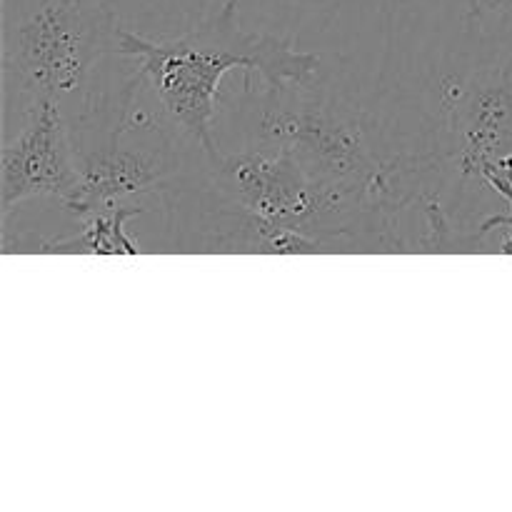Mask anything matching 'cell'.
<instances>
[{
	"label": "cell",
	"mask_w": 512,
	"mask_h": 512,
	"mask_svg": "<svg viewBox=\"0 0 512 512\" xmlns=\"http://www.w3.org/2000/svg\"><path fill=\"white\" fill-rule=\"evenodd\" d=\"M238 0H225L215 15L175 38H145L133 30L118 33V53L138 63L140 83L148 85L160 108L205 153L213 165L223 160L213 120L220 80L228 70L263 75L265 90L303 88L320 83V60L300 53L285 40L248 33L235 20Z\"/></svg>",
	"instance_id": "6da1fadb"
},
{
	"label": "cell",
	"mask_w": 512,
	"mask_h": 512,
	"mask_svg": "<svg viewBox=\"0 0 512 512\" xmlns=\"http://www.w3.org/2000/svg\"><path fill=\"white\" fill-rule=\"evenodd\" d=\"M453 110L463 178L480 180L488 168L512 160V55L463 83Z\"/></svg>",
	"instance_id": "8992f818"
},
{
	"label": "cell",
	"mask_w": 512,
	"mask_h": 512,
	"mask_svg": "<svg viewBox=\"0 0 512 512\" xmlns=\"http://www.w3.org/2000/svg\"><path fill=\"white\" fill-rule=\"evenodd\" d=\"M512 10V0H468V15L473 20L493 18Z\"/></svg>",
	"instance_id": "9c48e42d"
},
{
	"label": "cell",
	"mask_w": 512,
	"mask_h": 512,
	"mask_svg": "<svg viewBox=\"0 0 512 512\" xmlns=\"http://www.w3.org/2000/svg\"><path fill=\"white\" fill-rule=\"evenodd\" d=\"M140 208L113 205V208L90 210L80 218V233L73 238L53 240L45 245L58 253H93V255H135L138 245L125 233V223L133 220Z\"/></svg>",
	"instance_id": "ba28073f"
},
{
	"label": "cell",
	"mask_w": 512,
	"mask_h": 512,
	"mask_svg": "<svg viewBox=\"0 0 512 512\" xmlns=\"http://www.w3.org/2000/svg\"><path fill=\"white\" fill-rule=\"evenodd\" d=\"M283 3H295V5H325V3H333V0H283Z\"/></svg>",
	"instance_id": "8fae6325"
},
{
	"label": "cell",
	"mask_w": 512,
	"mask_h": 512,
	"mask_svg": "<svg viewBox=\"0 0 512 512\" xmlns=\"http://www.w3.org/2000/svg\"><path fill=\"white\" fill-rule=\"evenodd\" d=\"M215 170L240 210L255 218L303 228L318 215L340 213L353 205V200L313 178L290 150L278 145L223 158Z\"/></svg>",
	"instance_id": "5b68a950"
},
{
	"label": "cell",
	"mask_w": 512,
	"mask_h": 512,
	"mask_svg": "<svg viewBox=\"0 0 512 512\" xmlns=\"http://www.w3.org/2000/svg\"><path fill=\"white\" fill-rule=\"evenodd\" d=\"M125 123L120 118L118 128L110 133L108 143L93 153H78L80 168V205L83 218L90 210H103L120 205V200L135 193H143L150 185L163 180V160L153 153L123 145Z\"/></svg>",
	"instance_id": "52a82bcc"
},
{
	"label": "cell",
	"mask_w": 512,
	"mask_h": 512,
	"mask_svg": "<svg viewBox=\"0 0 512 512\" xmlns=\"http://www.w3.org/2000/svg\"><path fill=\"white\" fill-rule=\"evenodd\" d=\"M3 35L5 83L33 100L85 93L110 43L115 15L105 0H20ZM63 105V103H60Z\"/></svg>",
	"instance_id": "7a4b0ae2"
},
{
	"label": "cell",
	"mask_w": 512,
	"mask_h": 512,
	"mask_svg": "<svg viewBox=\"0 0 512 512\" xmlns=\"http://www.w3.org/2000/svg\"><path fill=\"white\" fill-rule=\"evenodd\" d=\"M50 198L78 213L80 168L73 133L58 100L40 98L25 108L18 138L0 153V210L8 218L15 205Z\"/></svg>",
	"instance_id": "277c9868"
},
{
	"label": "cell",
	"mask_w": 512,
	"mask_h": 512,
	"mask_svg": "<svg viewBox=\"0 0 512 512\" xmlns=\"http://www.w3.org/2000/svg\"><path fill=\"white\" fill-rule=\"evenodd\" d=\"M268 95L260 143L290 150L313 178L353 203L393 198L390 170L370 153L355 118L318 93V83Z\"/></svg>",
	"instance_id": "3957f363"
},
{
	"label": "cell",
	"mask_w": 512,
	"mask_h": 512,
	"mask_svg": "<svg viewBox=\"0 0 512 512\" xmlns=\"http://www.w3.org/2000/svg\"><path fill=\"white\" fill-rule=\"evenodd\" d=\"M493 228H500L503 230V240H500V250L503 253L512 255V198L508 200V213H500L495 215V218H490L488 223L480 228V233H490Z\"/></svg>",
	"instance_id": "30bf717a"
}]
</instances>
